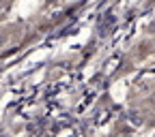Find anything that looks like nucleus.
<instances>
[{"instance_id":"f03ea898","label":"nucleus","mask_w":155,"mask_h":137,"mask_svg":"<svg viewBox=\"0 0 155 137\" xmlns=\"http://www.w3.org/2000/svg\"><path fill=\"white\" fill-rule=\"evenodd\" d=\"M9 43V34L7 32H2V30H0V47H5Z\"/></svg>"},{"instance_id":"7ed1b4c3","label":"nucleus","mask_w":155,"mask_h":137,"mask_svg":"<svg viewBox=\"0 0 155 137\" xmlns=\"http://www.w3.org/2000/svg\"><path fill=\"white\" fill-rule=\"evenodd\" d=\"M7 9H9V5L5 2V0H0V19L5 17V13H7Z\"/></svg>"},{"instance_id":"f257e3e1","label":"nucleus","mask_w":155,"mask_h":137,"mask_svg":"<svg viewBox=\"0 0 155 137\" xmlns=\"http://www.w3.org/2000/svg\"><path fill=\"white\" fill-rule=\"evenodd\" d=\"M129 122H131L134 126H140V124H142V116H140L138 111H129Z\"/></svg>"}]
</instances>
